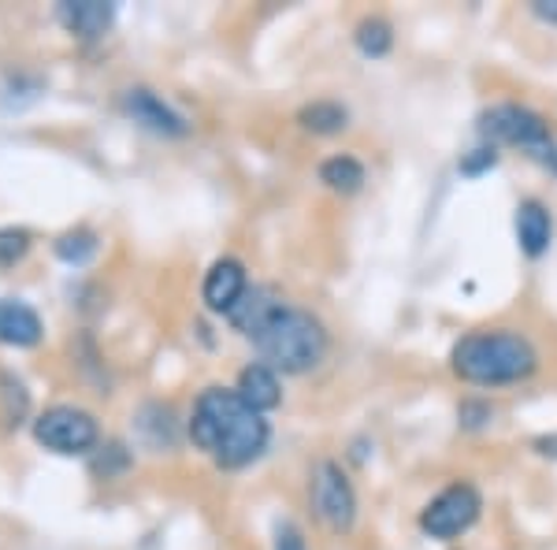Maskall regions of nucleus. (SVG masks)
Returning a JSON list of instances; mask_svg holds the SVG:
<instances>
[{
    "instance_id": "7",
    "label": "nucleus",
    "mask_w": 557,
    "mask_h": 550,
    "mask_svg": "<svg viewBox=\"0 0 557 550\" xmlns=\"http://www.w3.org/2000/svg\"><path fill=\"white\" fill-rule=\"evenodd\" d=\"M97 420L78 405H52L34 420V439L52 454H86L97 447Z\"/></svg>"
},
{
    "instance_id": "13",
    "label": "nucleus",
    "mask_w": 557,
    "mask_h": 550,
    "mask_svg": "<svg viewBox=\"0 0 557 550\" xmlns=\"http://www.w3.org/2000/svg\"><path fill=\"white\" fill-rule=\"evenodd\" d=\"M235 391L242 394V402L253 405L257 413H268L283 402V387H278V372H272L268 365H249L242 368L238 387Z\"/></svg>"
},
{
    "instance_id": "10",
    "label": "nucleus",
    "mask_w": 557,
    "mask_h": 550,
    "mask_svg": "<svg viewBox=\"0 0 557 550\" xmlns=\"http://www.w3.org/2000/svg\"><path fill=\"white\" fill-rule=\"evenodd\" d=\"M550 239H554V220H550V209L535 197L520 201L517 209V242H520V254L539 260L550 249Z\"/></svg>"
},
{
    "instance_id": "14",
    "label": "nucleus",
    "mask_w": 557,
    "mask_h": 550,
    "mask_svg": "<svg viewBox=\"0 0 557 550\" xmlns=\"http://www.w3.org/2000/svg\"><path fill=\"white\" fill-rule=\"evenodd\" d=\"M278 305H283V297H278V291L275 286H249L246 291V297H242V302L235 305V309L227 313V320L235 323V328L242 331V335H253V331L260 328V323H264L268 317H272V313L278 309Z\"/></svg>"
},
{
    "instance_id": "19",
    "label": "nucleus",
    "mask_w": 557,
    "mask_h": 550,
    "mask_svg": "<svg viewBox=\"0 0 557 550\" xmlns=\"http://www.w3.org/2000/svg\"><path fill=\"white\" fill-rule=\"evenodd\" d=\"M26 249H30V234H26L23 228H4V231H0V268L15 265Z\"/></svg>"
},
{
    "instance_id": "20",
    "label": "nucleus",
    "mask_w": 557,
    "mask_h": 550,
    "mask_svg": "<svg viewBox=\"0 0 557 550\" xmlns=\"http://www.w3.org/2000/svg\"><path fill=\"white\" fill-rule=\"evenodd\" d=\"M498 164V149L494 146H480V149H472L469 157L461 160V171L465 175H483L487 168Z\"/></svg>"
},
{
    "instance_id": "12",
    "label": "nucleus",
    "mask_w": 557,
    "mask_h": 550,
    "mask_svg": "<svg viewBox=\"0 0 557 550\" xmlns=\"http://www.w3.org/2000/svg\"><path fill=\"white\" fill-rule=\"evenodd\" d=\"M41 317L23 302L0 297V342L8 346H34L41 339Z\"/></svg>"
},
{
    "instance_id": "4",
    "label": "nucleus",
    "mask_w": 557,
    "mask_h": 550,
    "mask_svg": "<svg viewBox=\"0 0 557 550\" xmlns=\"http://www.w3.org/2000/svg\"><path fill=\"white\" fill-rule=\"evenodd\" d=\"M480 134L487 138V146H517L528 157H535L543 168H550L557 175V142L550 134V123L539 112L524 105H494L491 112H483Z\"/></svg>"
},
{
    "instance_id": "23",
    "label": "nucleus",
    "mask_w": 557,
    "mask_h": 550,
    "mask_svg": "<svg viewBox=\"0 0 557 550\" xmlns=\"http://www.w3.org/2000/svg\"><path fill=\"white\" fill-rule=\"evenodd\" d=\"M532 15H535V20H543V23L557 26V0H535V4H532Z\"/></svg>"
},
{
    "instance_id": "3",
    "label": "nucleus",
    "mask_w": 557,
    "mask_h": 550,
    "mask_svg": "<svg viewBox=\"0 0 557 550\" xmlns=\"http://www.w3.org/2000/svg\"><path fill=\"white\" fill-rule=\"evenodd\" d=\"M249 342L257 346L260 365H268L272 372L283 376L312 372L331 350L323 320L312 317L309 309H298V305H286V302L260 323L253 335H249Z\"/></svg>"
},
{
    "instance_id": "22",
    "label": "nucleus",
    "mask_w": 557,
    "mask_h": 550,
    "mask_svg": "<svg viewBox=\"0 0 557 550\" xmlns=\"http://www.w3.org/2000/svg\"><path fill=\"white\" fill-rule=\"evenodd\" d=\"M457 417H461L465 428H483V424L491 420V405L487 402H465L461 410H457Z\"/></svg>"
},
{
    "instance_id": "8",
    "label": "nucleus",
    "mask_w": 557,
    "mask_h": 550,
    "mask_svg": "<svg viewBox=\"0 0 557 550\" xmlns=\"http://www.w3.org/2000/svg\"><path fill=\"white\" fill-rule=\"evenodd\" d=\"M123 112H127L138 127L160 134V138H183V134L190 131V123H186L164 97H157L146 86H134L123 94Z\"/></svg>"
},
{
    "instance_id": "6",
    "label": "nucleus",
    "mask_w": 557,
    "mask_h": 550,
    "mask_svg": "<svg viewBox=\"0 0 557 550\" xmlns=\"http://www.w3.org/2000/svg\"><path fill=\"white\" fill-rule=\"evenodd\" d=\"M309 499H312L317 517L331 531H343L346 536V531L357 525V491L338 462H320L312 468Z\"/></svg>"
},
{
    "instance_id": "2",
    "label": "nucleus",
    "mask_w": 557,
    "mask_h": 550,
    "mask_svg": "<svg viewBox=\"0 0 557 550\" xmlns=\"http://www.w3.org/2000/svg\"><path fill=\"white\" fill-rule=\"evenodd\" d=\"M450 368L457 380L472 387L524 383L539 372V350L524 331L483 328V331H469L465 339L454 342Z\"/></svg>"
},
{
    "instance_id": "5",
    "label": "nucleus",
    "mask_w": 557,
    "mask_h": 550,
    "mask_svg": "<svg viewBox=\"0 0 557 550\" xmlns=\"http://www.w3.org/2000/svg\"><path fill=\"white\" fill-rule=\"evenodd\" d=\"M480 510H483L480 491H475L472 484L457 480L446 487V491H438L435 499L420 510V528H424V536L450 543V539L465 536V531L480 521Z\"/></svg>"
},
{
    "instance_id": "9",
    "label": "nucleus",
    "mask_w": 557,
    "mask_h": 550,
    "mask_svg": "<svg viewBox=\"0 0 557 550\" xmlns=\"http://www.w3.org/2000/svg\"><path fill=\"white\" fill-rule=\"evenodd\" d=\"M249 291V276H246V265L235 257H220L215 265L205 272V283H201V297L212 313H223L227 317L231 309L246 297Z\"/></svg>"
},
{
    "instance_id": "15",
    "label": "nucleus",
    "mask_w": 557,
    "mask_h": 550,
    "mask_svg": "<svg viewBox=\"0 0 557 550\" xmlns=\"http://www.w3.org/2000/svg\"><path fill=\"white\" fill-rule=\"evenodd\" d=\"M364 164L349 152H338V157H327L320 164V183L335 194H357L364 186Z\"/></svg>"
},
{
    "instance_id": "21",
    "label": "nucleus",
    "mask_w": 557,
    "mask_h": 550,
    "mask_svg": "<svg viewBox=\"0 0 557 550\" xmlns=\"http://www.w3.org/2000/svg\"><path fill=\"white\" fill-rule=\"evenodd\" d=\"M275 550H309V543H305V536H301L298 525H290V521H278Z\"/></svg>"
},
{
    "instance_id": "17",
    "label": "nucleus",
    "mask_w": 557,
    "mask_h": 550,
    "mask_svg": "<svg viewBox=\"0 0 557 550\" xmlns=\"http://www.w3.org/2000/svg\"><path fill=\"white\" fill-rule=\"evenodd\" d=\"M354 41H357V49H361L368 60H383L386 52L394 49V30H391V23H386V20L372 15V20L357 23Z\"/></svg>"
},
{
    "instance_id": "16",
    "label": "nucleus",
    "mask_w": 557,
    "mask_h": 550,
    "mask_svg": "<svg viewBox=\"0 0 557 550\" xmlns=\"http://www.w3.org/2000/svg\"><path fill=\"white\" fill-rule=\"evenodd\" d=\"M298 123L312 134H338L346 131L349 112L338 101H312L298 112Z\"/></svg>"
},
{
    "instance_id": "18",
    "label": "nucleus",
    "mask_w": 557,
    "mask_h": 550,
    "mask_svg": "<svg viewBox=\"0 0 557 550\" xmlns=\"http://www.w3.org/2000/svg\"><path fill=\"white\" fill-rule=\"evenodd\" d=\"M94 254H97L94 231H67L57 239V257H64L67 265H86Z\"/></svg>"
},
{
    "instance_id": "11",
    "label": "nucleus",
    "mask_w": 557,
    "mask_h": 550,
    "mask_svg": "<svg viewBox=\"0 0 557 550\" xmlns=\"http://www.w3.org/2000/svg\"><path fill=\"white\" fill-rule=\"evenodd\" d=\"M57 15H60V23H64L71 34L94 41V38H101L108 26H112L115 8L101 4V0H75V4H60Z\"/></svg>"
},
{
    "instance_id": "1",
    "label": "nucleus",
    "mask_w": 557,
    "mask_h": 550,
    "mask_svg": "<svg viewBox=\"0 0 557 550\" xmlns=\"http://www.w3.org/2000/svg\"><path fill=\"white\" fill-rule=\"evenodd\" d=\"M190 439L220 468H246L264 454L272 428H268L264 413L242 402L235 387H209L194 402Z\"/></svg>"
}]
</instances>
